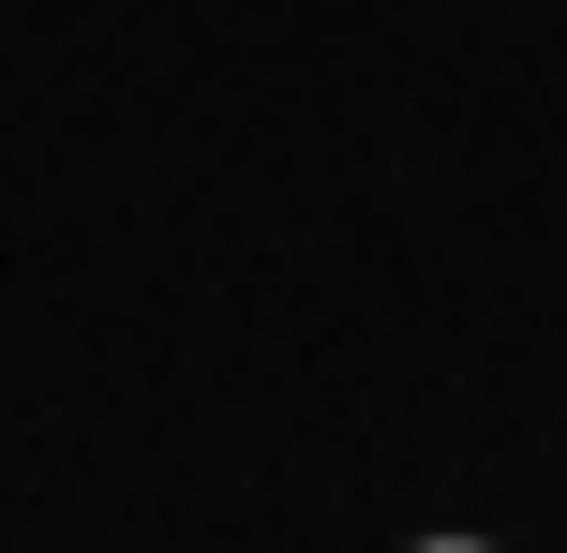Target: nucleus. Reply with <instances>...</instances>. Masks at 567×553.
<instances>
[{"mask_svg": "<svg viewBox=\"0 0 567 553\" xmlns=\"http://www.w3.org/2000/svg\"><path fill=\"white\" fill-rule=\"evenodd\" d=\"M419 553H493V539H419Z\"/></svg>", "mask_w": 567, "mask_h": 553, "instance_id": "obj_1", "label": "nucleus"}]
</instances>
